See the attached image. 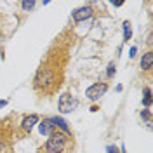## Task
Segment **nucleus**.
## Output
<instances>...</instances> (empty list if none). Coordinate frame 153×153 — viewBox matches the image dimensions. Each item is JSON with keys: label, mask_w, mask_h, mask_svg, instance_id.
Masks as SVG:
<instances>
[{"label": "nucleus", "mask_w": 153, "mask_h": 153, "mask_svg": "<svg viewBox=\"0 0 153 153\" xmlns=\"http://www.w3.org/2000/svg\"><path fill=\"white\" fill-rule=\"evenodd\" d=\"M106 91H108V84L106 82H97V84H94V85H91L87 89L85 96H87V99H91V101H97L101 96L106 94Z\"/></svg>", "instance_id": "7ed1b4c3"}, {"label": "nucleus", "mask_w": 153, "mask_h": 153, "mask_svg": "<svg viewBox=\"0 0 153 153\" xmlns=\"http://www.w3.org/2000/svg\"><path fill=\"white\" fill-rule=\"evenodd\" d=\"M68 51L70 42H63V35L56 38V42L49 49L45 59L42 61L33 76V89L37 94L51 97L61 89L68 65Z\"/></svg>", "instance_id": "f257e3e1"}, {"label": "nucleus", "mask_w": 153, "mask_h": 153, "mask_svg": "<svg viewBox=\"0 0 153 153\" xmlns=\"http://www.w3.org/2000/svg\"><path fill=\"white\" fill-rule=\"evenodd\" d=\"M52 122H54V125H57V127L61 129V132H65V134H70V129H68L66 122H65L63 118H59V117H54V118H52Z\"/></svg>", "instance_id": "1a4fd4ad"}, {"label": "nucleus", "mask_w": 153, "mask_h": 153, "mask_svg": "<svg viewBox=\"0 0 153 153\" xmlns=\"http://www.w3.org/2000/svg\"><path fill=\"white\" fill-rule=\"evenodd\" d=\"M113 75H115V65L110 63V65H108V76H113Z\"/></svg>", "instance_id": "ddd939ff"}, {"label": "nucleus", "mask_w": 153, "mask_h": 153, "mask_svg": "<svg viewBox=\"0 0 153 153\" xmlns=\"http://www.w3.org/2000/svg\"><path fill=\"white\" fill-rule=\"evenodd\" d=\"M150 96H152V92H150V89H144V106H150V103H152V97H150Z\"/></svg>", "instance_id": "9b49d317"}, {"label": "nucleus", "mask_w": 153, "mask_h": 153, "mask_svg": "<svg viewBox=\"0 0 153 153\" xmlns=\"http://www.w3.org/2000/svg\"><path fill=\"white\" fill-rule=\"evenodd\" d=\"M152 66H153V52L148 51V52L141 57V65H139V68H141L143 71H150Z\"/></svg>", "instance_id": "6e6552de"}, {"label": "nucleus", "mask_w": 153, "mask_h": 153, "mask_svg": "<svg viewBox=\"0 0 153 153\" xmlns=\"http://www.w3.org/2000/svg\"><path fill=\"white\" fill-rule=\"evenodd\" d=\"M106 150H108V153H118V152H117V148H115V146H108Z\"/></svg>", "instance_id": "4468645a"}, {"label": "nucleus", "mask_w": 153, "mask_h": 153, "mask_svg": "<svg viewBox=\"0 0 153 153\" xmlns=\"http://www.w3.org/2000/svg\"><path fill=\"white\" fill-rule=\"evenodd\" d=\"M54 129H56V125L52 122V118H44L40 122V127H38V131H40L42 136H51V134L54 132Z\"/></svg>", "instance_id": "0eeeda50"}, {"label": "nucleus", "mask_w": 153, "mask_h": 153, "mask_svg": "<svg viewBox=\"0 0 153 153\" xmlns=\"http://www.w3.org/2000/svg\"><path fill=\"white\" fill-rule=\"evenodd\" d=\"M70 141H71V137L68 134L61 132V131H54L47 139V143L38 150V153H65Z\"/></svg>", "instance_id": "f03ea898"}, {"label": "nucleus", "mask_w": 153, "mask_h": 153, "mask_svg": "<svg viewBox=\"0 0 153 153\" xmlns=\"http://www.w3.org/2000/svg\"><path fill=\"white\" fill-rule=\"evenodd\" d=\"M7 105V101H0V108H2V106H5Z\"/></svg>", "instance_id": "2eb2a0df"}, {"label": "nucleus", "mask_w": 153, "mask_h": 153, "mask_svg": "<svg viewBox=\"0 0 153 153\" xmlns=\"http://www.w3.org/2000/svg\"><path fill=\"white\" fill-rule=\"evenodd\" d=\"M21 7H23L25 10H30V9H33V7H35V2H23V4H21Z\"/></svg>", "instance_id": "f8f14e48"}, {"label": "nucleus", "mask_w": 153, "mask_h": 153, "mask_svg": "<svg viewBox=\"0 0 153 153\" xmlns=\"http://www.w3.org/2000/svg\"><path fill=\"white\" fill-rule=\"evenodd\" d=\"M131 35H132V31H131V23H129V21H125V23H124V38H125V40H129Z\"/></svg>", "instance_id": "9d476101"}, {"label": "nucleus", "mask_w": 153, "mask_h": 153, "mask_svg": "<svg viewBox=\"0 0 153 153\" xmlns=\"http://www.w3.org/2000/svg\"><path fill=\"white\" fill-rule=\"evenodd\" d=\"M57 105H59V110H61L63 113H70V111H73V110L76 108L78 101H76L71 94L66 92V94H63L61 97H59V103H57Z\"/></svg>", "instance_id": "20e7f679"}, {"label": "nucleus", "mask_w": 153, "mask_h": 153, "mask_svg": "<svg viewBox=\"0 0 153 153\" xmlns=\"http://www.w3.org/2000/svg\"><path fill=\"white\" fill-rule=\"evenodd\" d=\"M38 122V115H30V117H25L23 118V122H21V129H23V132L25 134H30L31 132V129H33V125Z\"/></svg>", "instance_id": "423d86ee"}, {"label": "nucleus", "mask_w": 153, "mask_h": 153, "mask_svg": "<svg viewBox=\"0 0 153 153\" xmlns=\"http://www.w3.org/2000/svg\"><path fill=\"white\" fill-rule=\"evenodd\" d=\"M94 14V10H92V7L91 5H87V7H80V9L73 10V21L75 23H80V21H85V19H89L91 16Z\"/></svg>", "instance_id": "39448f33"}]
</instances>
